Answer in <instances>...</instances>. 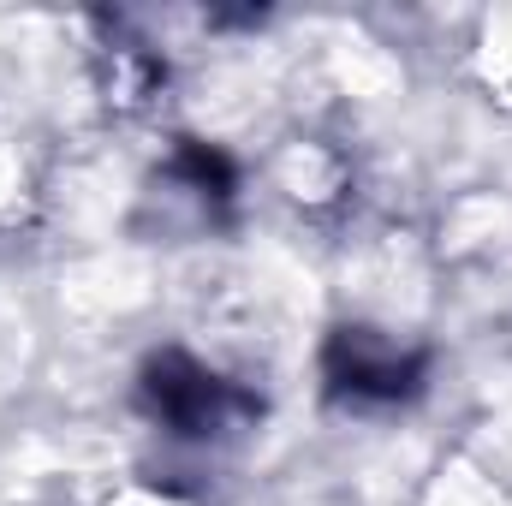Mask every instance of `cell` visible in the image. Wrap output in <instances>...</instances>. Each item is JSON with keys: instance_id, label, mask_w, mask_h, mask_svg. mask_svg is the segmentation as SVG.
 <instances>
[{"instance_id": "obj_1", "label": "cell", "mask_w": 512, "mask_h": 506, "mask_svg": "<svg viewBox=\"0 0 512 506\" xmlns=\"http://www.w3.org/2000/svg\"><path fill=\"white\" fill-rule=\"evenodd\" d=\"M137 405L155 429H167L173 441H233L256 429L262 417V399H256L245 381H227L221 370L197 364L191 352L167 346V352H149L143 370H137Z\"/></svg>"}, {"instance_id": "obj_2", "label": "cell", "mask_w": 512, "mask_h": 506, "mask_svg": "<svg viewBox=\"0 0 512 506\" xmlns=\"http://www.w3.org/2000/svg\"><path fill=\"white\" fill-rule=\"evenodd\" d=\"M322 381H328V399L352 411L411 405L429 387V352L393 346L376 328H334L322 346Z\"/></svg>"}, {"instance_id": "obj_3", "label": "cell", "mask_w": 512, "mask_h": 506, "mask_svg": "<svg viewBox=\"0 0 512 506\" xmlns=\"http://www.w3.org/2000/svg\"><path fill=\"white\" fill-rule=\"evenodd\" d=\"M167 179H173L179 191H191L203 209H227L233 191H239L233 155L215 149V143H203V137H179V149H173V161H167Z\"/></svg>"}]
</instances>
